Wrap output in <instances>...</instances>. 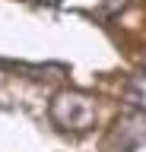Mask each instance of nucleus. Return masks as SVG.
Returning <instances> with one entry per match:
<instances>
[{
    "mask_svg": "<svg viewBox=\"0 0 146 152\" xmlns=\"http://www.w3.org/2000/svg\"><path fill=\"white\" fill-rule=\"evenodd\" d=\"M51 117L64 127V130H86L92 117H95V108L86 95H76V92H64L57 95V102L51 104Z\"/></svg>",
    "mask_w": 146,
    "mask_h": 152,
    "instance_id": "obj_1",
    "label": "nucleus"
},
{
    "mask_svg": "<svg viewBox=\"0 0 146 152\" xmlns=\"http://www.w3.org/2000/svg\"><path fill=\"white\" fill-rule=\"evenodd\" d=\"M114 133H124V142H121L114 152H130L140 140H146V117H127V121L117 124Z\"/></svg>",
    "mask_w": 146,
    "mask_h": 152,
    "instance_id": "obj_2",
    "label": "nucleus"
},
{
    "mask_svg": "<svg viewBox=\"0 0 146 152\" xmlns=\"http://www.w3.org/2000/svg\"><path fill=\"white\" fill-rule=\"evenodd\" d=\"M124 98L136 108H146V76H134L124 89Z\"/></svg>",
    "mask_w": 146,
    "mask_h": 152,
    "instance_id": "obj_3",
    "label": "nucleus"
},
{
    "mask_svg": "<svg viewBox=\"0 0 146 152\" xmlns=\"http://www.w3.org/2000/svg\"><path fill=\"white\" fill-rule=\"evenodd\" d=\"M41 3H51V7H54V3H60V0H41Z\"/></svg>",
    "mask_w": 146,
    "mask_h": 152,
    "instance_id": "obj_4",
    "label": "nucleus"
}]
</instances>
